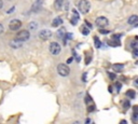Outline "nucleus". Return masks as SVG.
I'll return each mask as SVG.
<instances>
[{
  "mask_svg": "<svg viewBox=\"0 0 138 124\" xmlns=\"http://www.w3.org/2000/svg\"><path fill=\"white\" fill-rule=\"evenodd\" d=\"M78 8H79V11L82 14H86L90 12L91 3L88 2L87 0H80L79 3H78Z\"/></svg>",
  "mask_w": 138,
  "mask_h": 124,
  "instance_id": "f257e3e1",
  "label": "nucleus"
},
{
  "mask_svg": "<svg viewBox=\"0 0 138 124\" xmlns=\"http://www.w3.org/2000/svg\"><path fill=\"white\" fill-rule=\"evenodd\" d=\"M57 72L62 77H67L70 73V69H69V67L67 65H65V64H59V65L57 66Z\"/></svg>",
  "mask_w": 138,
  "mask_h": 124,
  "instance_id": "f03ea898",
  "label": "nucleus"
},
{
  "mask_svg": "<svg viewBox=\"0 0 138 124\" xmlns=\"http://www.w3.org/2000/svg\"><path fill=\"white\" fill-rule=\"evenodd\" d=\"M30 37V34L28 30H21L17 33L16 37H15V39L18 40V41H26V40H28Z\"/></svg>",
  "mask_w": 138,
  "mask_h": 124,
  "instance_id": "7ed1b4c3",
  "label": "nucleus"
},
{
  "mask_svg": "<svg viewBox=\"0 0 138 124\" xmlns=\"http://www.w3.org/2000/svg\"><path fill=\"white\" fill-rule=\"evenodd\" d=\"M49 50L53 55H58L60 53V51H62V48H60V44H58L57 42H52L50 44Z\"/></svg>",
  "mask_w": 138,
  "mask_h": 124,
  "instance_id": "20e7f679",
  "label": "nucleus"
},
{
  "mask_svg": "<svg viewBox=\"0 0 138 124\" xmlns=\"http://www.w3.org/2000/svg\"><path fill=\"white\" fill-rule=\"evenodd\" d=\"M96 26L100 27V28H104L106 27L108 24H109V21H108L107 17H104V16H99V17L96 18V22H95Z\"/></svg>",
  "mask_w": 138,
  "mask_h": 124,
  "instance_id": "39448f33",
  "label": "nucleus"
},
{
  "mask_svg": "<svg viewBox=\"0 0 138 124\" xmlns=\"http://www.w3.org/2000/svg\"><path fill=\"white\" fill-rule=\"evenodd\" d=\"M21 27H22V22L19 20H16V18L12 20L9 23V28H10L11 30H17V29H19Z\"/></svg>",
  "mask_w": 138,
  "mask_h": 124,
  "instance_id": "423d86ee",
  "label": "nucleus"
},
{
  "mask_svg": "<svg viewBox=\"0 0 138 124\" xmlns=\"http://www.w3.org/2000/svg\"><path fill=\"white\" fill-rule=\"evenodd\" d=\"M52 37V31L49 30V29H43L39 33V38L42 40H47Z\"/></svg>",
  "mask_w": 138,
  "mask_h": 124,
  "instance_id": "0eeeda50",
  "label": "nucleus"
},
{
  "mask_svg": "<svg viewBox=\"0 0 138 124\" xmlns=\"http://www.w3.org/2000/svg\"><path fill=\"white\" fill-rule=\"evenodd\" d=\"M42 2H43V0H37L36 2L34 3V6H32L31 11L34 12V13L39 12L41 10V7H42Z\"/></svg>",
  "mask_w": 138,
  "mask_h": 124,
  "instance_id": "6e6552de",
  "label": "nucleus"
},
{
  "mask_svg": "<svg viewBox=\"0 0 138 124\" xmlns=\"http://www.w3.org/2000/svg\"><path fill=\"white\" fill-rule=\"evenodd\" d=\"M72 13H73V16L71 17V24L72 25H77L78 24V21H79V13L77 12V10H72Z\"/></svg>",
  "mask_w": 138,
  "mask_h": 124,
  "instance_id": "1a4fd4ad",
  "label": "nucleus"
},
{
  "mask_svg": "<svg viewBox=\"0 0 138 124\" xmlns=\"http://www.w3.org/2000/svg\"><path fill=\"white\" fill-rule=\"evenodd\" d=\"M138 23V15H132L127 20V24L129 25H136Z\"/></svg>",
  "mask_w": 138,
  "mask_h": 124,
  "instance_id": "9d476101",
  "label": "nucleus"
},
{
  "mask_svg": "<svg viewBox=\"0 0 138 124\" xmlns=\"http://www.w3.org/2000/svg\"><path fill=\"white\" fill-rule=\"evenodd\" d=\"M62 23H63L62 17H55L54 21L52 22V27H58V26H60Z\"/></svg>",
  "mask_w": 138,
  "mask_h": 124,
  "instance_id": "9b49d317",
  "label": "nucleus"
},
{
  "mask_svg": "<svg viewBox=\"0 0 138 124\" xmlns=\"http://www.w3.org/2000/svg\"><path fill=\"white\" fill-rule=\"evenodd\" d=\"M63 5H64V0H55V2H54V7H55L56 10L62 9Z\"/></svg>",
  "mask_w": 138,
  "mask_h": 124,
  "instance_id": "f8f14e48",
  "label": "nucleus"
},
{
  "mask_svg": "<svg viewBox=\"0 0 138 124\" xmlns=\"http://www.w3.org/2000/svg\"><path fill=\"white\" fill-rule=\"evenodd\" d=\"M10 45L12 46V48L16 49V48H21V46H22V43H21V41H18V40L15 39L14 41H11V42H10Z\"/></svg>",
  "mask_w": 138,
  "mask_h": 124,
  "instance_id": "ddd939ff",
  "label": "nucleus"
},
{
  "mask_svg": "<svg viewBox=\"0 0 138 124\" xmlns=\"http://www.w3.org/2000/svg\"><path fill=\"white\" fill-rule=\"evenodd\" d=\"M108 44L111 46H119L121 43L118 39H112V40H110V41H108Z\"/></svg>",
  "mask_w": 138,
  "mask_h": 124,
  "instance_id": "4468645a",
  "label": "nucleus"
},
{
  "mask_svg": "<svg viewBox=\"0 0 138 124\" xmlns=\"http://www.w3.org/2000/svg\"><path fill=\"white\" fill-rule=\"evenodd\" d=\"M112 68H113V69L118 72V71H121V70L124 68V65H122V64H115V65L112 66Z\"/></svg>",
  "mask_w": 138,
  "mask_h": 124,
  "instance_id": "2eb2a0df",
  "label": "nucleus"
},
{
  "mask_svg": "<svg viewBox=\"0 0 138 124\" xmlns=\"http://www.w3.org/2000/svg\"><path fill=\"white\" fill-rule=\"evenodd\" d=\"M126 96L128 98H135V96H136L135 91H134V90H128V91L126 92Z\"/></svg>",
  "mask_w": 138,
  "mask_h": 124,
  "instance_id": "dca6fc26",
  "label": "nucleus"
},
{
  "mask_svg": "<svg viewBox=\"0 0 138 124\" xmlns=\"http://www.w3.org/2000/svg\"><path fill=\"white\" fill-rule=\"evenodd\" d=\"M81 33L83 34L84 36H87L88 34H90V28H87V27H85V26H82L81 27Z\"/></svg>",
  "mask_w": 138,
  "mask_h": 124,
  "instance_id": "f3484780",
  "label": "nucleus"
},
{
  "mask_svg": "<svg viewBox=\"0 0 138 124\" xmlns=\"http://www.w3.org/2000/svg\"><path fill=\"white\" fill-rule=\"evenodd\" d=\"M94 42H95V46H96L97 49H99L101 46V42H100V40L98 39V37H94Z\"/></svg>",
  "mask_w": 138,
  "mask_h": 124,
  "instance_id": "a211bd4d",
  "label": "nucleus"
},
{
  "mask_svg": "<svg viewBox=\"0 0 138 124\" xmlns=\"http://www.w3.org/2000/svg\"><path fill=\"white\" fill-rule=\"evenodd\" d=\"M57 36L58 37H60V38H63L65 36V28H60L59 30L57 31Z\"/></svg>",
  "mask_w": 138,
  "mask_h": 124,
  "instance_id": "6ab92c4d",
  "label": "nucleus"
},
{
  "mask_svg": "<svg viewBox=\"0 0 138 124\" xmlns=\"http://www.w3.org/2000/svg\"><path fill=\"white\" fill-rule=\"evenodd\" d=\"M37 27H38V25H37L36 23H30L29 24V29H32V30H34V29H36Z\"/></svg>",
  "mask_w": 138,
  "mask_h": 124,
  "instance_id": "aec40b11",
  "label": "nucleus"
},
{
  "mask_svg": "<svg viewBox=\"0 0 138 124\" xmlns=\"http://www.w3.org/2000/svg\"><path fill=\"white\" fill-rule=\"evenodd\" d=\"M129 106H131V105H129V101H128V100L124 101V109H128Z\"/></svg>",
  "mask_w": 138,
  "mask_h": 124,
  "instance_id": "412c9836",
  "label": "nucleus"
},
{
  "mask_svg": "<svg viewBox=\"0 0 138 124\" xmlns=\"http://www.w3.org/2000/svg\"><path fill=\"white\" fill-rule=\"evenodd\" d=\"M133 120H134V121H138V112H134Z\"/></svg>",
  "mask_w": 138,
  "mask_h": 124,
  "instance_id": "4be33fe9",
  "label": "nucleus"
},
{
  "mask_svg": "<svg viewBox=\"0 0 138 124\" xmlns=\"http://www.w3.org/2000/svg\"><path fill=\"white\" fill-rule=\"evenodd\" d=\"M99 33H100V34H104V35H107V34L110 33V30H104V29H99Z\"/></svg>",
  "mask_w": 138,
  "mask_h": 124,
  "instance_id": "5701e85b",
  "label": "nucleus"
},
{
  "mask_svg": "<svg viewBox=\"0 0 138 124\" xmlns=\"http://www.w3.org/2000/svg\"><path fill=\"white\" fill-rule=\"evenodd\" d=\"M108 74H109V77H110V79H111V80H113V79L115 78V74H114V73H111V72H108Z\"/></svg>",
  "mask_w": 138,
  "mask_h": 124,
  "instance_id": "b1692460",
  "label": "nucleus"
},
{
  "mask_svg": "<svg viewBox=\"0 0 138 124\" xmlns=\"http://www.w3.org/2000/svg\"><path fill=\"white\" fill-rule=\"evenodd\" d=\"M133 56H135V57H138V50L137 49H135V50H134V53H133Z\"/></svg>",
  "mask_w": 138,
  "mask_h": 124,
  "instance_id": "393cba45",
  "label": "nucleus"
},
{
  "mask_svg": "<svg viewBox=\"0 0 138 124\" xmlns=\"http://www.w3.org/2000/svg\"><path fill=\"white\" fill-rule=\"evenodd\" d=\"M14 9H15L14 7H13V8H11L10 10H8V11H6V13H8V14H11V13H13V11H14Z\"/></svg>",
  "mask_w": 138,
  "mask_h": 124,
  "instance_id": "a878e982",
  "label": "nucleus"
},
{
  "mask_svg": "<svg viewBox=\"0 0 138 124\" xmlns=\"http://www.w3.org/2000/svg\"><path fill=\"white\" fill-rule=\"evenodd\" d=\"M90 101H92V99H91L90 96H87V98H85V102H90Z\"/></svg>",
  "mask_w": 138,
  "mask_h": 124,
  "instance_id": "bb28decb",
  "label": "nucleus"
},
{
  "mask_svg": "<svg viewBox=\"0 0 138 124\" xmlns=\"http://www.w3.org/2000/svg\"><path fill=\"white\" fill-rule=\"evenodd\" d=\"M134 112H138V106H134Z\"/></svg>",
  "mask_w": 138,
  "mask_h": 124,
  "instance_id": "cd10ccee",
  "label": "nucleus"
},
{
  "mask_svg": "<svg viewBox=\"0 0 138 124\" xmlns=\"http://www.w3.org/2000/svg\"><path fill=\"white\" fill-rule=\"evenodd\" d=\"M2 33H3V26L0 24V34H2Z\"/></svg>",
  "mask_w": 138,
  "mask_h": 124,
  "instance_id": "c85d7f7f",
  "label": "nucleus"
},
{
  "mask_svg": "<svg viewBox=\"0 0 138 124\" xmlns=\"http://www.w3.org/2000/svg\"><path fill=\"white\" fill-rule=\"evenodd\" d=\"M85 78H86V73H84L83 77H82V80H83V82H85Z\"/></svg>",
  "mask_w": 138,
  "mask_h": 124,
  "instance_id": "c756f323",
  "label": "nucleus"
},
{
  "mask_svg": "<svg viewBox=\"0 0 138 124\" xmlns=\"http://www.w3.org/2000/svg\"><path fill=\"white\" fill-rule=\"evenodd\" d=\"M85 25H87V26H88V28H92V25H91L88 22H85Z\"/></svg>",
  "mask_w": 138,
  "mask_h": 124,
  "instance_id": "7c9ffc66",
  "label": "nucleus"
},
{
  "mask_svg": "<svg viewBox=\"0 0 138 124\" xmlns=\"http://www.w3.org/2000/svg\"><path fill=\"white\" fill-rule=\"evenodd\" d=\"M2 7H3V2H2V0H0V10L2 9Z\"/></svg>",
  "mask_w": 138,
  "mask_h": 124,
  "instance_id": "2f4dec72",
  "label": "nucleus"
},
{
  "mask_svg": "<svg viewBox=\"0 0 138 124\" xmlns=\"http://www.w3.org/2000/svg\"><path fill=\"white\" fill-rule=\"evenodd\" d=\"M94 109H95V108H94V106H91L90 108H88V111H93Z\"/></svg>",
  "mask_w": 138,
  "mask_h": 124,
  "instance_id": "473e14b6",
  "label": "nucleus"
},
{
  "mask_svg": "<svg viewBox=\"0 0 138 124\" xmlns=\"http://www.w3.org/2000/svg\"><path fill=\"white\" fill-rule=\"evenodd\" d=\"M71 62H72V58H68V59H67V64H70Z\"/></svg>",
  "mask_w": 138,
  "mask_h": 124,
  "instance_id": "72a5a7b5",
  "label": "nucleus"
},
{
  "mask_svg": "<svg viewBox=\"0 0 138 124\" xmlns=\"http://www.w3.org/2000/svg\"><path fill=\"white\" fill-rule=\"evenodd\" d=\"M116 87H118V91L121 89V84H120V83H116Z\"/></svg>",
  "mask_w": 138,
  "mask_h": 124,
  "instance_id": "f704fd0d",
  "label": "nucleus"
},
{
  "mask_svg": "<svg viewBox=\"0 0 138 124\" xmlns=\"http://www.w3.org/2000/svg\"><path fill=\"white\" fill-rule=\"evenodd\" d=\"M135 83H136V84H137V85H138V78H137V79H136V81H135Z\"/></svg>",
  "mask_w": 138,
  "mask_h": 124,
  "instance_id": "c9c22d12",
  "label": "nucleus"
},
{
  "mask_svg": "<svg viewBox=\"0 0 138 124\" xmlns=\"http://www.w3.org/2000/svg\"><path fill=\"white\" fill-rule=\"evenodd\" d=\"M135 26H136V27H138V23H137V24H136V25H135Z\"/></svg>",
  "mask_w": 138,
  "mask_h": 124,
  "instance_id": "e433bc0d",
  "label": "nucleus"
},
{
  "mask_svg": "<svg viewBox=\"0 0 138 124\" xmlns=\"http://www.w3.org/2000/svg\"><path fill=\"white\" fill-rule=\"evenodd\" d=\"M137 65H138V62H137Z\"/></svg>",
  "mask_w": 138,
  "mask_h": 124,
  "instance_id": "4c0bfd02",
  "label": "nucleus"
}]
</instances>
